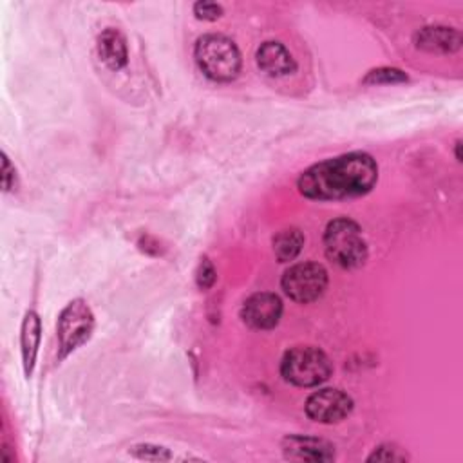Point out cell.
Segmentation results:
<instances>
[{"label": "cell", "mask_w": 463, "mask_h": 463, "mask_svg": "<svg viewBox=\"0 0 463 463\" xmlns=\"http://www.w3.org/2000/svg\"><path fill=\"white\" fill-rule=\"evenodd\" d=\"M98 54L99 60L112 71H119L128 61V51H127V40L118 29H105L98 36Z\"/></svg>", "instance_id": "12"}, {"label": "cell", "mask_w": 463, "mask_h": 463, "mask_svg": "<svg viewBox=\"0 0 463 463\" xmlns=\"http://www.w3.org/2000/svg\"><path fill=\"white\" fill-rule=\"evenodd\" d=\"M282 452L288 459L297 461H331L335 459V447L322 439L313 436H302V434H291L282 439Z\"/></svg>", "instance_id": "9"}, {"label": "cell", "mask_w": 463, "mask_h": 463, "mask_svg": "<svg viewBox=\"0 0 463 463\" xmlns=\"http://www.w3.org/2000/svg\"><path fill=\"white\" fill-rule=\"evenodd\" d=\"M42 338V322L36 311H27L22 322V333H20V347H22V362L25 376L29 378L34 369L38 345Z\"/></svg>", "instance_id": "13"}, {"label": "cell", "mask_w": 463, "mask_h": 463, "mask_svg": "<svg viewBox=\"0 0 463 463\" xmlns=\"http://www.w3.org/2000/svg\"><path fill=\"white\" fill-rule=\"evenodd\" d=\"M304 246V235L298 228H284L273 237V253L279 262H289L298 257Z\"/></svg>", "instance_id": "14"}, {"label": "cell", "mask_w": 463, "mask_h": 463, "mask_svg": "<svg viewBox=\"0 0 463 463\" xmlns=\"http://www.w3.org/2000/svg\"><path fill=\"white\" fill-rule=\"evenodd\" d=\"M257 65L262 72H266L271 78H282L291 74L297 69L295 58L291 52L284 47L280 42H264L257 49Z\"/></svg>", "instance_id": "10"}, {"label": "cell", "mask_w": 463, "mask_h": 463, "mask_svg": "<svg viewBox=\"0 0 463 463\" xmlns=\"http://www.w3.org/2000/svg\"><path fill=\"white\" fill-rule=\"evenodd\" d=\"M215 277H217V275H215L213 264L210 262L208 257H203L201 262H199V268H197V271H195V282H197V286H199L201 289H208V288L213 286Z\"/></svg>", "instance_id": "18"}, {"label": "cell", "mask_w": 463, "mask_h": 463, "mask_svg": "<svg viewBox=\"0 0 463 463\" xmlns=\"http://www.w3.org/2000/svg\"><path fill=\"white\" fill-rule=\"evenodd\" d=\"M405 459H409V456L402 449H398L394 445H380L367 458V461H405Z\"/></svg>", "instance_id": "17"}, {"label": "cell", "mask_w": 463, "mask_h": 463, "mask_svg": "<svg viewBox=\"0 0 463 463\" xmlns=\"http://www.w3.org/2000/svg\"><path fill=\"white\" fill-rule=\"evenodd\" d=\"M414 43L418 49L427 52H456L461 47V34L458 29L445 25H429L414 34Z\"/></svg>", "instance_id": "11"}, {"label": "cell", "mask_w": 463, "mask_h": 463, "mask_svg": "<svg viewBox=\"0 0 463 463\" xmlns=\"http://www.w3.org/2000/svg\"><path fill=\"white\" fill-rule=\"evenodd\" d=\"M282 317V300L275 293H253L241 307V318L253 329H271Z\"/></svg>", "instance_id": "8"}, {"label": "cell", "mask_w": 463, "mask_h": 463, "mask_svg": "<svg viewBox=\"0 0 463 463\" xmlns=\"http://www.w3.org/2000/svg\"><path fill=\"white\" fill-rule=\"evenodd\" d=\"M280 286L291 300L309 304L324 295L327 288V271L322 264L300 262L284 271Z\"/></svg>", "instance_id": "6"}, {"label": "cell", "mask_w": 463, "mask_h": 463, "mask_svg": "<svg viewBox=\"0 0 463 463\" xmlns=\"http://www.w3.org/2000/svg\"><path fill=\"white\" fill-rule=\"evenodd\" d=\"M14 166L11 165L9 157L5 154H2V184H4V190H11L13 184H14Z\"/></svg>", "instance_id": "20"}, {"label": "cell", "mask_w": 463, "mask_h": 463, "mask_svg": "<svg viewBox=\"0 0 463 463\" xmlns=\"http://www.w3.org/2000/svg\"><path fill=\"white\" fill-rule=\"evenodd\" d=\"M353 411V400L340 389H320L306 400V414L318 423H338Z\"/></svg>", "instance_id": "7"}, {"label": "cell", "mask_w": 463, "mask_h": 463, "mask_svg": "<svg viewBox=\"0 0 463 463\" xmlns=\"http://www.w3.org/2000/svg\"><path fill=\"white\" fill-rule=\"evenodd\" d=\"M324 250L331 262L344 269L358 268L367 259L362 228L349 217L333 219L324 232Z\"/></svg>", "instance_id": "3"}, {"label": "cell", "mask_w": 463, "mask_h": 463, "mask_svg": "<svg viewBox=\"0 0 463 463\" xmlns=\"http://www.w3.org/2000/svg\"><path fill=\"white\" fill-rule=\"evenodd\" d=\"M333 365L324 351L313 345L289 349L280 362V374L297 387H315L331 376Z\"/></svg>", "instance_id": "4"}, {"label": "cell", "mask_w": 463, "mask_h": 463, "mask_svg": "<svg viewBox=\"0 0 463 463\" xmlns=\"http://www.w3.org/2000/svg\"><path fill=\"white\" fill-rule=\"evenodd\" d=\"M407 74L394 67H380L373 69L365 74L364 83L365 85H391V83H403L407 81Z\"/></svg>", "instance_id": "15"}, {"label": "cell", "mask_w": 463, "mask_h": 463, "mask_svg": "<svg viewBox=\"0 0 463 463\" xmlns=\"http://www.w3.org/2000/svg\"><path fill=\"white\" fill-rule=\"evenodd\" d=\"M195 63L201 72L217 83L233 81L241 72V52L233 40L224 34H204L194 49Z\"/></svg>", "instance_id": "2"}, {"label": "cell", "mask_w": 463, "mask_h": 463, "mask_svg": "<svg viewBox=\"0 0 463 463\" xmlns=\"http://www.w3.org/2000/svg\"><path fill=\"white\" fill-rule=\"evenodd\" d=\"M459 146H461V141H458V143H456V159H458V161H461V154H459Z\"/></svg>", "instance_id": "21"}, {"label": "cell", "mask_w": 463, "mask_h": 463, "mask_svg": "<svg viewBox=\"0 0 463 463\" xmlns=\"http://www.w3.org/2000/svg\"><path fill=\"white\" fill-rule=\"evenodd\" d=\"M378 181V165L365 152H349L309 166L298 177V192L315 201L358 197L373 190Z\"/></svg>", "instance_id": "1"}, {"label": "cell", "mask_w": 463, "mask_h": 463, "mask_svg": "<svg viewBox=\"0 0 463 463\" xmlns=\"http://www.w3.org/2000/svg\"><path fill=\"white\" fill-rule=\"evenodd\" d=\"M94 331V315L89 304L81 298L71 300L60 313L56 333L60 358H65L69 353L83 345Z\"/></svg>", "instance_id": "5"}, {"label": "cell", "mask_w": 463, "mask_h": 463, "mask_svg": "<svg viewBox=\"0 0 463 463\" xmlns=\"http://www.w3.org/2000/svg\"><path fill=\"white\" fill-rule=\"evenodd\" d=\"M194 14L199 20H208L213 22L222 14V7L215 2H195L194 4Z\"/></svg>", "instance_id": "19"}, {"label": "cell", "mask_w": 463, "mask_h": 463, "mask_svg": "<svg viewBox=\"0 0 463 463\" xmlns=\"http://www.w3.org/2000/svg\"><path fill=\"white\" fill-rule=\"evenodd\" d=\"M130 452L139 458V459H150V461H168L172 458L170 450L161 447V445H150V443H141L134 445Z\"/></svg>", "instance_id": "16"}]
</instances>
